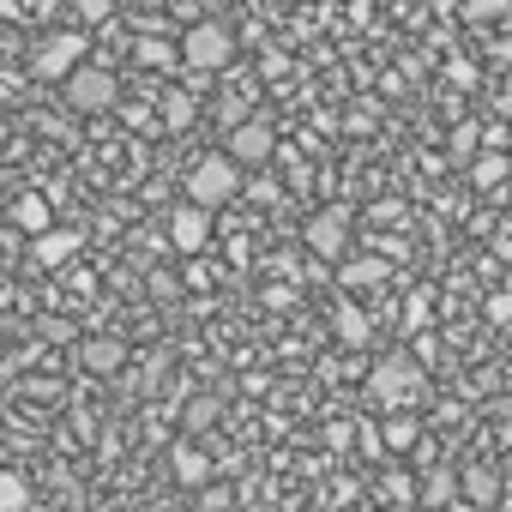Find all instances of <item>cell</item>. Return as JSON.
<instances>
[{
    "mask_svg": "<svg viewBox=\"0 0 512 512\" xmlns=\"http://www.w3.org/2000/svg\"><path fill=\"white\" fill-rule=\"evenodd\" d=\"M139 67H151V73H175L181 61H175V49H169V43L145 37V43H139Z\"/></svg>",
    "mask_w": 512,
    "mask_h": 512,
    "instance_id": "cell-21",
    "label": "cell"
},
{
    "mask_svg": "<svg viewBox=\"0 0 512 512\" xmlns=\"http://www.w3.org/2000/svg\"><path fill=\"white\" fill-rule=\"evenodd\" d=\"M470 181H476L482 193H500V187H506V151H482V157L470 163Z\"/></svg>",
    "mask_w": 512,
    "mask_h": 512,
    "instance_id": "cell-16",
    "label": "cell"
},
{
    "mask_svg": "<svg viewBox=\"0 0 512 512\" xmlns=\"http://www.w3.org/2000/svg\"><path fill=\"white\" fill-rule=\"evenodd\" d=\"M452 500H458V476L452 470H434L428 488H422V506H452Z\"/></svg>",
    "mask_w": 512,
    "mask_h": 512,
    "instance_id": "cell-22",
    "label": "cell"
},
{
    "mask_svg": "<svg viewBox=\"0 0 512 512\" xmlns=\"http://www.w3.org/2000/svg\"><path fill=\"white\" fill-rule=\"evenodd\" d=\"M13 223H19L25 235H37V229H49V223H55V211H49V199H43V193H19V199H13Z\"/></svg>",
    "mask_w": 512,
    "mask_h": 512,
    "instance_id": "cell-14",
    "label": "cell"
},
{
    "mask_svg": "<svg viewBox=\"0 0 512 512\" xmlns=\"http://www.w3.org/2000/svg\"><path fill=\"white\" fill-rule=\"evenodd\" d=\"M482 151H506V127H500V121L482 127Z\"/></svg>",
    "mask_w": 512,
    "mask_h": 512,
    "instance_id": "cell-27",
    "label": "cell"
},
{
    "mask_svg": "<svg viewBox=\"0 0 512 512\" xmlns=\"http://www.w3.org/2000/svg\"><path fill=\"white\" fill-rule=\"evenodd\" d=\"M452 145H458V157H470V151H476V127H458Z\"/></svg>",
    "mask_w": 512,
    "mask_h": 512,
    "instance_id": "cell-29",
    "label": "cell"
},
{
    "mask_svg": "<svg viewBox=\"0 0 512 512\" xmlns=\"http://www.w3.org/2000/svg\"><path fill=\"white\" fill-rule=\"evenodd\" d=\"M0 512H31V482L19 470H0Z\"/></svg>",
    "mask_w": 512,
    "mask_h": 512,
    "instance_id": "cell-17",
    "label": "cell"
},
{
    "mask_svg": "<svg viewBox=\"0 0 512 512\" xmlns=\"http://www.w3.org/2000/svg\"><path fill=\"white\" fill-rule=\"evenodd\" d=\"M404 320H410V332H416V326H428V296H410V308H404Z\"/></svg>",
    "mask_w": 512,
    "mask_h": 512,
    "instance_id": "cell-26",
    "label": "cell"
},
{
    "mask_svg": "<svg viewBox=\"0 0 512 512\" xmlns=\"http://www.w3.org/2000/svg\"><path fill=\"white\" fill-rule=\"evenodd\" d=\"M380 434H386V440H380L386 452H416V440H422V428H416V422H410L404 410H398V416H392V422H386Z\"/></svg>",
    "mask_w": 512,
    "mask_h": 512,
    "instance_id": "cell-19",
    "label": "cell"
},
{
    "mask_svg": "<svg viewBox=\"0 0 512 512\" xmlns=\"http://www.w3.org/2000/svg\"><path fill=\"white\" fill-rule=\"evenodd\" d=\"M458 500H464V506H494V500H500V476H494L488 464L458 470Z\"/></svg>",
    "mask_w": 512,
    "mask_h": 512,
    "instance_id": "cell-11",
    "label": "cell"
},
{
    "mask_svg": "<svg viewBox=\"0 0 512 512\" xmlns=\"http://www.w3.org/2000/svg\"><path fill=\"white\" fill-rule=\"evenodd\" d=\"M217 416H223V398H211V392H205V398H193V404L181 410V428H187V434H205Z\"/></svg>",
    "mask_w": 512,
    "mask_h": 512,
    "instance_id": "cell-18",
    "label": "cell"
},
{
    "mask_svg": "<svg viewBox=\"0 0 512 512\" xmlns=\"http://www.w3.org/2000/svg\"><path fill=\"white\" fill-rule=\"evenodd\" d=\"M169 470H175V482H181V488H205V482H211V458H205L199 446H187V440L169 452Z\"/></svg>",
    "mask_w": 512,
    "mask_h": 512,
    "instance_id": "cell-12",
    "label": "cell"
},
{
    "mask_svg": "<svg viewBox=\"0 0 512 512\" xmlns=\"http://www.w3.org/2000/svg\"><path fill=\"white\" fill-rule=\"evenodd\" d=\"M163 121H169V127H187V121H193V97H169Z\"/></svg>",
    "mask_w": 512,
    "mask_h": 512,
    "instance_id": "cell-25",
    "label": "cell"
},
{
    "mask_svg": "<svg viewBox=\"0 0 512 512\" xmlns=\"http://www.w3.org/2000/svg\"><path fill=\"white\" fill-rule=\"evenodd\" d=\"M368 392H374V404H386V410H410V404L428 392V368H422L416 356H386V362H374Z\"/></svg>",
    "mask_w": 512,
    "mask_h": 512,
    "instance_id": "cell-2",
    "label": "cell"
},
{
    "mask_svg": "<svg viewBox=\"0 0 512 512\" xmlns=\"http://www.w3.org/2000/svg\"><path fill=\"white\" fill-rule=\"evenodd\" d=\"M61 85H67V103H73L79 115H103V109H115V97H121V85H115L109 67H73Z\"/></svg>",
    "mask_w": 512,
    "mask_h": 512,
    "instance_id": "cell-6",
    "label": "cell"
},
{
    "mask_svg": "<svg viewBox=\"0 0 512 512\" xmlns=\"http://www.w3.org/2000/svg\"><path fill=\"white\" fill-rule=\"evenodd\" d=\"M223 157L235 163V169H266L272 157H278V133L266 127V121H235L229 133H223Z\"/></svg>",
    "mask_w": 512,
    "mask_h": 512,
    "instance_id": "cell-5",
    "label": "cell"
},
{
    "mask_svg": "<svg viewBox=\"0 0 512 512\" xmlns=\"http://www.w3.org/2000/svg\"><path fill=\"white\" fill-rule=\"evenodd\" d=\"M169 241H175V253H205V241H211V211L175 205V211H169Z\"/></svg>",
    "mask_w": 512,
    "mask_h": 512,
    "instance_id": "cell-9",
    "label": "cell"
},
{
    "mask_svg": "<svg viewBox=\"0 0 512 512\" xmlns=\"http://www.w3.org/2000/svg\"><path fill=\"white\" fill-rule=\"evenodd\" d=\"M73 13H79V25H103L115 13V0H73Z\"/></svg>",
    "mask_w": 512,
    "mask_h": 512,
    "instance_id": "cell-23",
    "label": "cell"
},
{
    "mask_svg": "<svg viewBox=\"0 0 512 512\" xmlns=\"http://www.w3.org/2000/svg\"><path fill=\"white\" fill-rule=\"evenodd\" d=\"M217 109H223V121H229V127H235V121H247V103H241V97H229V103H217Z\"/></svg>",
    "mask_w": 512,
    "mask_h": 512,
    "instance_id": "cell-28",
    "label": "cell"
},
{
    "mask_svg": "<svg viewBox=\"0 0 512 512\" xmlns=\"http://www.w3.org/2000/svg\"><path fill=\"white\" fill-rule=\"evenodd\" d=\"M482 314H488V326H506V320H512V296H506V290H494V296L482 302Z\"/></svg>",
    "mask_w": 512,
    "mask_h": 512,
    "instance_id": "cell-24",
    "label": "cell"
},
{
    "mask_svg": "<svg viewBox=\"0 0 512 512\" xmlns=\"http://www.w3.org/2000/svg\"><path fill=\"white\" fill-rule=\"evenodd\" d=\"M308 247L320 253V260H344V247H350V211L344 205H326L308 217Z\"/></svg>",
    "mask_w": 512,
    "mask_h": 512,
    "instance_id": "cell-7",
    "label": "cell"
},
{
    "mask_svg": "<svg viewBox=\"0 0 512 512\" xmlns=\"http://www.w3.org/2000/svg\"><path fill=\"white\" fill-rule=\"evenodd\" d=\"M79 247H85V235H79V229L49 223V229H37V235H31V266L55 272V266H67V260H79Z\"/></svg>",
    "mask_w": 512,
    "mask_h": 512,
    "instance_id": "cell-8",
    "label": "cell"
},
{
    "mask_svg": "<svg viewBox=\"0 0 512 512\" xmlns=\"http://www.w3.org/2000/svg\"><path fill=\"white\" fill-rule=\"evenodd\" d=\"M506 7H512V0H458L464 25H494V19H506Z\"/></svg>",
    "mask_w": 512,
    "mask_h": 512,
    "instance_id": "cell-20",
    "label": "cell"
},
{
    "mask_svg": "<svg viewBox=\"0 0 512 512\" xmlns=\"http://www.w3.org/2000/svg\"><path fill=\"white\" fill-rule=\"evenodd\" d=\"M440 7H446V13H458V0H440Z\"/></svg>",
    "mask_w": 512,
    "mask_h": 512,
    "instance_id": "cell-30",
    "label": "cell"
},
{
    "mask_svg": "<svg viewBox=\"0 0 512 512\" xmlns=\"http://www.w3.org/2000/svg\"><path fill=\"white\" fill-rule=\"evenodd\" d=\"M79 362H85L91 374H115V368L127 362V344H121V338H85V344H79Z\"/></svg>",
    "mask_w": 512,
    "mask_h": 512,
    "instance_id": "cell-13",
    "label": "cell"
},
{
    "mask_svg": "<svg viewBox=\"0 0 512 512\" xmlns=\"http://www.w3.org/2000/svg\"><path fill=\"white\" fill-rule=\"evenodd\" d=\"M332 326H338V344H350V350H362V344H368V332H374V326H368V314H362L356 302H338V320H332Z\"/></svg>",
    "mask_w": 512,
    "mask_h": 512,
    "instance_id": "cell-15",
    "label": "cell"
},
{
    "mask_svg": "<svg viewBox=\"0 0 512 512\" xmlns=\"http://www.w3.org/2000/svg\"><path fill=\"white\" fill-rule=\"evenodd\" d=\"M235 193H241V169H235L223 151H205V157L187 169V205L217 211V205H229Z\"/></svg>",
    "mask_w": 512,
    "mask_h": 512,
    "instance_id": "cell-3",
    "label": "cell"
},
{
    "mask_svg": "<svg viewBox=\"0 0 512 512\" xmlns=\"http://www.w3.org/2000/svg\"><path fill=\"white\" fill-rule=\"evenodd\" d=\"M85 49H91V43H85V31H49V37H37V43H31V73L61 85L73 67H85Z\"/></svg>",
    "mask_w": 512,
    "mask_h": 512,
    "instance_id": "cell-4",
    "label": "cell"
},
{
    "mask_svg": "<svg viewBox=\"0 0 512 512\" xmlns=\"http://www.w3.org/2000/svg\"><path fill=\"white\" fill-rule=\"evenodd\" d=\"M175 61H181L193 79H205V73H223V67L235 61V37H229V25H217V19H199V25H187V37H181Z\"/></svg>",
    "mask_w": 512,
    "mask_h": 512,
    "instance_id": "cell-1",
    "label": "cell"
},
{
    "mask_svg": "<svg viewBox=\"0 0 512 512\" xmlns=\"http://www.w3.org/2000/svg\"><path fill=\"white\" fill-rule=\"evenodd\" d=\"M338 284H344V290H380V284H392V260H380V253L344 260V266H338Z\"/></svg>",
    "mask_w": 512,
    "mask_h": 512,
    "instance_id": "cell-10",
    "label": "cell"
}]
</instances>
